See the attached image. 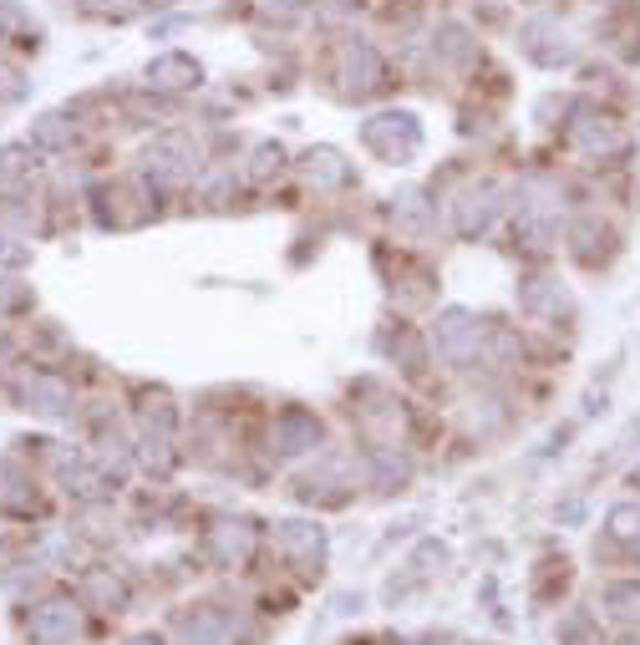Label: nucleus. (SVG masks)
<instances>
[{"label": "nucleus", "mask_w": 640, "mask_h": 645, "mask_svg": "<svg viewBox=\"0 0 640 645\" xmlns=\"http://www.w3.org/2000/svg\"><path fill=\"white\" fill-rule=\"evenodd\" d=\"M77 631H82V610L72 600H46V605H36L26 615V635L36 645H66L77 641Z\"/></svg>", "instance_id": "f257e3e1"}, {"label": "nucleus", "mask_w": 640, "mask_h": 645, "mask_svg": "<svg viewBox=\"0 0 640 645\" xmlns=\"http://www.w3.org/2000/svg\"><path fill=\"white\" fill-rule=\"evenodd\" d=\"M280 549L295 559V565L315 569L321 559H326V534L311 524H280Z\"/></svg>", "instance_id": "f03ea898"}, {"label": "nucleus", "mask_w": 640, "mask_h": 645, "mask_svg": "<svg viewBox=\"0 0 640 645\" xmlns=\"http://www.w3.org/2000/svg\"><path fill=\"white\" fill-rule=\"evenodd\" d=\"M178 635L188 645H224V641H229V620H224L214 605H198L194 615L178 620Z\"/></svg>", "instance_id": "7ed1b4c3"}, {"label": "nucleus", "mask_w": 640, "mask_h": 645, "mask_svg": "<svg viewBox=\"0 0 640 645\" xmlns=\"http://www.w3.org/2000/svg\"><path fill=\"white\" fill-rule=\"evenodd\" d=\"M82 600L97 605L102 615H118V610L128 605V590H122V580H112L107 569H91L87 580H82Z\"/></svg>", "instance_id": "20e7f679"}, {"label": "nucleus", "mask_w": 640, "mask_h": 645, "mask_svg": "<svg viewBox=\"0 0 640 645\" xmlns=\"http://www.w3.org/2000/svg\"><path fill=\"white\" fill-rule=\"evenodd\" d=\"M214 554H219V565H245L249 554H254V534H249L245 524H224L219 534H214Z\"/></svg>", "instance_id": "39448f33"}, {"label": "nucleus", "mask_w": 640, "mask_h": 645, "mask_svg": "<svg viewBox=\"0 0 640 645\" xmlns=\"http://www.w3.org/2000/svg\"><path fill=\"white\" fill-rule=\"evenodd\" d=\"M610 534H615V539H640V509H636V503L610 509Z\"/></svg>", "instance_id": "423d86ee"}, {"label": "nucleus", "mask_w": 640, "mask_h": 645, "mask_svg": "<svg viewBox=\"0 0 640 645\" xmlns=\"http://www.w3.org/2000/svg\"><path fill=\"white\" fill-rule=\"evenodd\" d=\"M128 645H163V641H158V635H132Z\"/></svg>", "instance_id": "0eeeda50"}]
</instances>
